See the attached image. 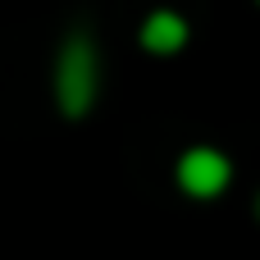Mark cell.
I'll return each mask as SVG.
<instances>
[{"label":"cell","instance_id":"cell-2","mask_svg":"<svg viewBox=\"0 0 260 260\" xmlns=\"http://www.w3.org/2000/svg\"><path fill=\"white\" fill-rule=\"evenodd\" d=\"M229 178H233V165H229V155L224 151H215V146H192L183 160H178V187L187 192V197H219L224 187H229Z\"/></svg>","mask_w":260,"mask_h":260},{"label":"cell","instance_id":"cell-4","mask_svg":"<svg viewBox=\"0 0 260 260\" xmlns=\"http://www.w3.org/2000/svg\"><path fill=\"white\" fill-rule=\"evenodd\" d=\"M256 210H260V201H256Z\"/></svg>","mask_w":260,"mask_h":260},{"label":"cell","instance_id":"cell-3","mask_svg":"<svg viewBox=\"0 0 260 260\" xmlns=\"http://www.w3.org/2000/svg\"><path fill=\"white\" fill-rule=\"evenodd\" d=\"M183 41H187V23L178 14H169V9L151 14L142 23V46L155 50V55H174V50H183Z\"/></svg>","mask_w":260,"mask_h":260},{"label":"cell","instance_id":"cell-1","mask_svg":"<svg viewBox=\"0 0 260 260\" xmlns=\"http://www.w3.org/2000/svg\"><path fill=\"white\" fill-rule=\"evenodd\" d=\"M55 96L64 105V114H87V105L96 101V50L91 37L73 32L59 50V69H55Z\"/></svg>","mask_w":260,"mask_h":260}]
</instances>
